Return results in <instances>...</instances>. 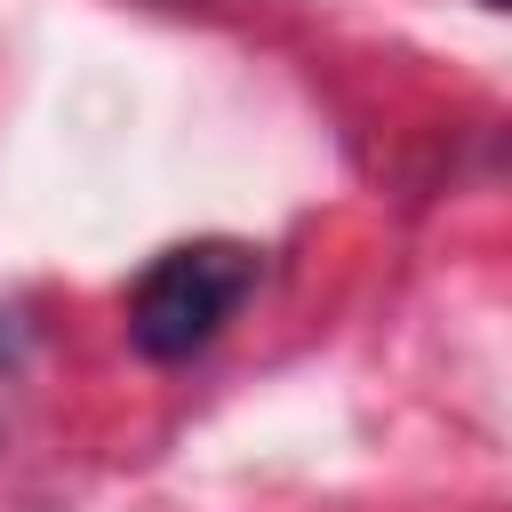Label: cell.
<instances>
[{
	"instance_id": "7a4b0ae2",
	"label": "cell",
	"mask_w": 512,
	"mask_h": 512,
	"mask_svg": "<svg viewBox=\"0 0 512 512\" xmlns=\"http://www.w3.org/2000/svg\"><path fill=\"white\" fill-rule=\"evenodd\" d=\"M480 8H504V0H480Z\"/></svg>"
},
{
	"instance_id": "6da1fadb",
	"label": "cell",
	"mask_w": 512,
	"mask_h": 512,
	"mask_svg": "<svg viewBox=\"0 0 512 512\" xmlns=\"http://www.w3.org/2000/svg\"><path fill=\"white\" fill-rule=\"evenodd\" d=\"M256 288V248L248 240H184L152 256V272L128 296V344L144 360H192L224 336V320Z\"/></svg>"
}]
</instances>
